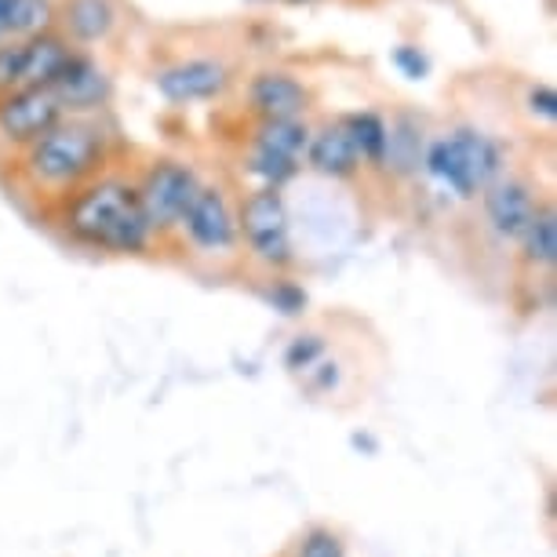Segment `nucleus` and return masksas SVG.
<instances>
[{"label":"nucleus","mask_w":557,"mask_h":557,"mask_svg":"<svg viewBox=\"0 0 557 557\" xmlns=\"http://www.w3.org/2000/svg\"><path fill=\"white\" fill-rule=\"evenodd\" d=\"M66 230L81 245L113 251V256H139L153 237L135 186L113 175L91 178L73 194V201L66 205Z\"/></svg>","instance_id":"nucleus-1"},{"label":"nucleus","mask_w":557,"mask_h":557,"mask_svg":"<svg viewBox=\"0 0 557 557\" xmlns=\"http://www.w3.org/2000/svg\"><path fill=\"white\" fill-rule=\"evenodd\" d=\"M107 161V143L96 128L84 124H55L26 146V172L48 190H73L99 175Z\"/></svg>","instance_id":"nucleus-2"},{"label":"nucleus","mask_w":557,"mask_h":557,"mask_svg":"<svg viewBox=\"0 0 557 557\" xmlns=\"http://www.w3.org/2000/svg\"><path fill=\"white\" fill-rule=\"evenodd\" d=\"M423 164L426 175L445 186V190H451L456 197H474L485 194L499 178L503 153L488 135H481L474 128H459L445 135V139L430 143Z\"/></svg>","instance_id":"nucleus-3"},{"label":"nucleus","mask_w":557,"mask_h":557,"mask_svg":"<svg viewBox=\"0 0 557 557\" xmlns=\"http://www.w3.org/2000/svg\"><path fill=\"white\" fill-rule=\"evenodd\" d=\"M237 237H245L248 251L270 270H285L296 262V245H292V223L281 190H259L245 197L237 215Z\"/></svg>","instance_id":"nucleus-4"},{"label":"nucleus","mask_w":557,"mask_h":557,"mask_svg":"<svg viewBox=\"0 0 557 557\" xmlns=\"http://www.w3.org/2000/svg\"><path fill=\"white\" fill-rule=\"evenodd\" d=\"M197 190H201V178L194 175L190 164H183V161L153 164L143 183L135 186L150 234H164V230L183 223L186 208H190Z\"/></svg>","instance_id":"nucleus-5"},{"label":"nucleus","mask_w":557,"mask_h":557,"mask_svg":"<svg viewBox=\"0 0 557 557\" xmlns=\"http://www.w3.org/2000/svg\"><path fill=\"white\" fill-rule=\"evenodd\" d=\"M178 226L205 256H226V251L237 248V215L219 186H201Z\"/></svg>","instance_id":"nucleus-6"},{"label":"nucleus","mask_w":557,"mask_h":557,"mask_svg":"<svg viewBox=\"0 0 557 557\" xmlns=\"http://www.w3.org/2000/svg\"><path fill=\"white\" fill-rule=\"evenodd\" d=\"M55 124H62V102L51 88H15L0 99V135L8 143L29 146Z\"/></svg>","instance_id":"nucleus-7"},{"label":"nucleus","mask_w":557,"mask_h":557,"mask_svg":"<svg viewBox=\"0 0 557 557\" xmlns=\"http://www.w3.org/2000/svg\"><path fill=\"white\" fill-rule=\"evenodd\" d=\"M481 205H485V219L499 240H521L535 212H540L532 186L521 183V178H496L481 197Z\"/></svg>","instance_id":"nucleus-8"},{"label":"nucleus","mask_w":557,"mask_h":557,"mask_svg":"<svg viewBox=\"0 0 557 557\" xmlns=\"http://www.w3.org/2000/svg\"><path fill=\"white\" fill-rule=\"evenodd\" d=\"M226 70L212 59H190V62H175L157 73V91L168 102H205L223 96L226 88Z\"/></svg>","instance_id":"nucleus-9"},{"label":"nucleus","mask_w":557,"mask_h":557,"mask_svg":"<svg viewBox=\"0 0 557 557\" xmlns=\"http://www.w3.org/2000/svg\"><path fill=\"white\" fill-rule=\"evenodd\" d=\"M248 99L262 121H299L310 107V91L288 73H259L248 88Z\"/></svg>","instance_id":"nucleus-10"},{"label":"nucleus","mask_w":557,"mask_h":557,"mask_svg":"<svg viewBox=\"0 0 557 557\" xmlns=\"http://www.w3.org/2000/svg\"><path fill=\"white\" fill-rule=\"evenodd\" d=\"M107 91H110L107 73L84 55H70L66 66L59 70V77L51 81V96L62 102V110L99 107V102L107 99Z\"/></svg>","instance_id":"nucleus-11"},{"label":"nucleus","mask_w":557,"mask_h":557,"mask_svg":"<svg viewBox=\"0 0 557 557\" xmlns=\"http://www.w3.org/2000/svg\"><path fill=\"white\" fill-rule=\"evenodd\" d=\"M307 164L324 178H350L357 168H361V157H357L343 124H329V128H321L318 135H310Z\"/></svg>","instance_id":"nucleus-12"},{"label":"nucleus","mask_w":557,"mask_h":557,"mask_svg":"<svg viewBox=\"0 0 557 557\" xmlns=\"http://www.w3.org/2000/svg\"><path fill=\"white\" fill-rule=\"evenodd\" d=\"M70 48L59 37L40 34L23 45V62H18V88H51L59 70L66 66Z\"/></svg>","instance_id":"nucleus-13"},{"label":"nucleus","mask_w":557,"mask_h":557,"mask_svg":"<svg viewBox=\"0 0 557 557\" xmlns=\"http://www.w3.org/2000/svg\"><path fill=\"white\" fill-rule=\"evenodd\" d=\"M521 245V256L529 262L532 270H550L557 262V215L554 208L546 205L535 212L532 226L524 230V237L518 240Z\"/></svg>","instance_id":"nucleus-14"},{"label":"nucleus","mask_w":557,"mask_h":557,"mask_svg":"<svg viewBox=\"0 0 557 557\" xmlns=\"http://www.w3.org/2000/svg\"><path fill=\"white\" fill-rule=\"evenodd\" d=\"M310 128L302 121H262L256 132V146L259 150H270L277 157H288V161H302L310 146Z\"/></svg>","instance_id":"nucleus-15"},{"label":"nucleus","mask_w":557,"mask_h":557,"mask_svg":"<svg viewBox=\"0 0 557 557\" xmlns=\"http://www.w3.org/2000/svg\"><path fill=\"white\" fill-rule=\"evenodd\" d=\"M346 135H350L354 150L361 161L368 164H383L386 161V139H391V128H386V121L380 113H350V117L343 121Z\"/></svg>","instance_id":"nucleus-16"},{"label":"nucleus","mask_w":557,"mask_h":557,"mask_svg":"<svg viewBox=\"0 0 557 557\" xmlns=\"http://www.w3.org/2000/svg\"><path fill=\"white\" fill-rule=\"evenodd\" d=\"M66 23L73 29V37L102 40L113 29V8L110 0H70Z\"/></svg>","instance_id":"nucleus-17"},{"label":"nucleus","mask_w":557,"mask_h":557,"mask_svg":"<svg viewBox=\"0 0 557 557\" xmlns=\"http://www.w3.org/2000/svg\"><path fill=\"white\" fill-rule=\"evenodd\" d=\"M285 364L292 375H310L321 372L324 364H329V343L321 339V335H296L292 346L285 350Z\"/></svg>","instance_id":"nucleus-18"},{"label":"nucleus","mask_w":557,"mask_h":557,"mask_svg":"<svg viewBox=\"0 0 557 557\" xmlns=\"http://www.w3.org/2000/svg\"><path fill=\"white\" fill-rule=\"evenodd\" d=\"M248 172L259 178L262 190H281V186H285L288 178H296L299 164L288 161V157H277V153L259 150V146H256V150H251V157H248Z\"/></svg>","instance_id":"nucleus-19"},{"label":"nucleus","mask_w":557,"mask_h":557,"mask_svg":"<svg viewBox=\"0 0 557 557\" xmlns=\"http://www.w3.org/2000/svg\"><path fill=\"white\" fill-rule=\"evenodd\" d=\"M51 23L48 0H12V15H8V34L18 37H40Z\"/></svg>","instance_id":"nucleus-20"},{"label":"nucleus","mask_w":557,"mask_h":557,"mask_svg":"<svg viewBox=\"0 0 557 557\" xmlns=\"http://www.w3.org/2000/svg\"><path fill=\"white\" fill-rule=\"evenodd\" d=\"M292 557H346V543L339 532L329 529V524H313V529L299 535L296 554Z\"/></svg>","instance_id":"nucleus-21"},{"label":"nucleus","mask_w":557,"mask_h":557,"mask_svg":"<svg viewBox=\"0 0 557 557\" xmlns=\"http://www.w3.org/2000/svg\"><path fill=\"white\" fill-rule=\"evenodd\" d=\"M394 66L401 70L408 81H423L426 73H430V59H426L419 48H412V45H401V48L394 51Z\"/></svg>","instance_id":"nucleus-22"},{"label":"nucleus","mask_w":557,"mask_h":557,"mask_svg":"<svg viewBox=\"0 0 557 557\" xmlns=\"http://www.w3.org/2000/svg\"><path fill=\"white\" fill-rule=\"evenodd\" d=\"M18 62H23V45L0 48V88L4 91L18 88Z\"/></svg>","instance_id":"nucleus-23"},{"label":"nucleus","mask_w":557,"mask_h":557,"mask_svg":"<svg viewBox=\"0 0 557 557\" xmlns=\"http://www.w3.org/2000/svg\"><path fill=\"white\" fill-rule=\"evenodd\" d=\"M529 110L543 121H557V91L546 88V84H535L529 96Z\"/></svg>","instance_id":"nucleus-24"},{"label":"nucleus","mask_w":557,"mask_h":557,"mask_svg":"<svg viewBox=\"0 0 557 557\" xmlns=\"http://www.w3.org/2000/svg\"><path fill=\"white\" fill-rule=\"evenodd\" d=\"M270 299L277 302L281 313H299V310H302V302H307V296H302L299 288H288V285H281Z\"/></svg>","instance_id":"nucleus-25"},{"label":"nucleus","mask_w":557,"mask_h":557,"mask_svg":"<svg viewBox=\"0 0 557 557\" xmlns=\"http://www.w3.org/2000/svg\"><path fill=\"white\" fill-rule=\"evenodd\" d=\"M8 15H12V0H0V37L8 34Z\"/></svg>","instance_id":"nucleus-26"}]
</instances>
